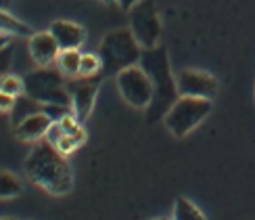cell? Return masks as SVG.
Returning <instances> with one entry per match:
<instances>
[{
	"instance_id": "obj_1",
	"label": "cell",
	"mask_w": 255,
	"mask_h": 220,
	"mask_svg": "<svg viewBox=\"0 0 255 220\" xmlns=\"http://www.w3.org/2000/svg\"><path fill=\"white\" fill-rule=\"evenodd\" d=\"M25 172L38 187L52 195H65L71 189V168L59 149L48 141H38L25 160Z\"/></svg>"
},
{
	"instance_id": "obj_2",
	"label": "cell",
	"mask_w": 255,
	"mask_h": 220,
	"mask_svg": "<svg viewBox=\"0 0 255 220\" xmlns=\"http://www.w3.org/2000/svg\"><path fill=\"white\" fill-rule=\"evenodd\" d=\"M153 82V101L146 107V120L148 122H157L165 118V113L169 107L178 101L180 92H178V84L172 76L169 69V59H167V50L163 46H153V48H142V57L138 63Z\"/></svg>"
},
{
	"instance_id": "obj_3",
	"label": "cell",
	"mask_w": 255,
	"mask_h": 220,
	"mask_svg": "<svg viewBox=\"0 0 255 220\" xmlns=\"http://www.w3.org/2000/svg\"><path fill=\"white\" fill-rule=\"evenodd\" d=\"M99 57L103 63V71L109 76H118L122 69L140 63L142 46L138 44L132 29H113L101 40Z\"/></svg>"
},
{
	"instance_id": "obj_4",
	"label": "cell",
	"mask_w": 255,
	"mask_h": 220,
	"mask_svg": "<svg viewBox=\"0 0 255 220\" xmlns=\"http://www.w3.org/2000/svg\"><path fill=\"white\" fill-rule=\"evenodd\" d=\"M23 82H25V94L34 97L42 105L59 103V105H69L71 107V94L67 88L65 76L61 73L59 67L50 69L46 65V67L34 69L23 78Z\"/></svg>"
},
{
	"instance_id": "obj_5",
	"label": "cell",
	"mask_w": 255,
	"mask_h": 220,
	"mask_svg": "<svg viewBox=\"0 0 255 220\" xmlns=\"http://www.w3.org/2000/svg\"><path fill=\"white\" fill-rule=\"evenodd\" d=\"M211 111V99L201 97H178V101L165 113V126L174 136H186L203 122Z\"/></svg>"
},
{
	"instance_id": "obj_6",
	"label": "cell",
	"mask_w": 255,
	"mask_h": 220,
	"mask_svg": "<svg viewBox=\"0 0 255 220\" xmlns=\"http://www.w3.org/2000/svg\"><path fill=\"white\" fill-rule=\"evenodd\" d=\"M130 29L142 48H153L159 44L161 21L153 0H140L130 8Z\"/></svg>"
},
{
	"instance_id": "obj_7",
	"label": "cell",
	"mask_w": 255,
	"mask_h": 220,
	"mask_svg": "<svg viewBox=\"0 0 255 220\" xmlns=\"http://www.w3.org/2000/svg\"><path fill=\"white\" fill-rule=\"evenodd\" d=\"M118 88L128 105L132 107H148L153 101V82L140 65H132L122 69L118 76Z\"/></svg>"
},
{
	"instance_id": "obj_8",
	"label": "cell",
	"mask_w": 255,
	"mask_h": 220,
	"mask_svg": "<svg viewBox=\"0 0 255 220\" xmlns=\"http://www.w3.org/2000/svg\"><path fill=\"white\" fill-rule=\"evenodd\" d=\"M180 97H201V99H214L218 92V80L205 71L184 69L176 78Z\"/></svg>"
},
{
	"instance_id": "obj_9",
	"label": "cell",
	"mask_w": 255,
	"mask_h": 220,
	"mask_svg": "<svg viewBox=\"0 0 255 220\" xmlns=\"http://www.w3.org/2000/svg\"><path fill=\"white\" fill-rule=\"evenodd\" d=\"M67 88L71 94L73 115L80 122L86 120L94 107V99H97V92H99V80H92V78L73 80V82H67Z\"/></svg>"
},
{
	"instance_id": "obj_10",
	"label": "cell",
	"mask_w": 255,
	"mask_h": 220,
	"mask_svg": "<svg viewBox=\"0 0 255 220\" xmlns=\"http://www.w3.org/2000/svg\"><path fill=\"white\" fill-rule=\"evenodd\" d=\"M29 55L34 59L40 67H46L50 63H55L57 57H59V44L55 36L50 34V31H38V34L29 36Z\"/></svg>"
},
{
	"instance_id": "obj_11",
	"label": "cell",
	"mask_w": 255,
	"mask_h": 220,
	"mask_svg": "<svg viewBox=\"0 0 255 220\" xmlns=\"http://www.w3.org/2000/svg\"><path fill=\"white\" fill-rule=\"evenodd\" d=\"M48 31L55 36L61 50L80 48L84 44V40H86V31H84V27L73 23V21H55Z\"/></svg>"
},
{
	"instance_id": "obj_12",
	"label": "cell",
	"mask_w": 255,
	"mask_h": 220,
	"mask_svg": "<svg viewBox=\"0 0 255 220\" xmlns=\"http://www.w3.org/2000/svg\"><path fill=\"white\" fill-rule=\"evenodd\" d=\"M52 120L48 118V115L44 111H38L34 115H29V118H25L21 124L15 126V132L21 141H29V143H38L46 136L48 128H50Z\"/></svg>"
},
{
	"instance_id": "obj_13",
	"label": "cell",
	"mask_w": 255,
	"mask_h": 220,
	"mask_svg": "<svg viewBox=\"0 0 255 220\" xmlns=\"http://www.w3.org/2000/svg\"><path fill=\"white\" fill-rule=\"evenodd\" d=\"M42 111V103L36 101L34 97H29V94H19V97L15 99V105H13V109H10V113H13V124H21L25 118H29V115H34Z\"/></svg>"
},
{
	"instance_id": "obj_14",
	"label": "cell",
	"mask_w": 255,
	"mask_h": 220,
	"mask_svg": "<svg viewBox=\"0 0 255 220\" xmlns=\"http://www.w3.org/2000/svg\"><path fill=\"white\" fill-rule=\"evenodd\" d=\"M80 63H82V52L78 48H67L61 50L57 57V67L65 78H76L80 76Z\"/></svg>"
},
{
	"instance_id": "obj_15",
	"label": "cell",
	"mask_w": 255,
	"mask_h": 220,
	"mask_svg": "<svg viewBox=\"0 0 255 220\" xmlns=\"http://www.w3.org/2000/svg\"><path fill=\"white\" fill-rule=\"evenodd\" d=\"M172 220H207V218L193 202H188L186 197H178L174 204Z\"/></svg>"
},
{
	"instance_id": "obj_16",
	"label": "cell",
	"mask_w": 255,
	"mask_h": 220,
	"mask_svg": "<svg viewBox=\"0 0 255 220\" xmlns=\"http://www.w3.org/2000/svg\"><path fill=\"white\" fill-rule=\"evenodd\" d=\"M0 31H4V34H17V36H34V31L27 23L23 21H19L17 17L8 15L6 10H0Z\"/></svg>"
},
{
	"instance_id": "obj_17",
	"label": "cell",
	"mask_w": 255,
	"mask_h": 220,
	"mask_svg": "<svg viewBox=\"0 0 255 220\" xmlns=\"http://www.w3.org/2000/svg\"><path fill=\"white\" fill-rule=\"evenodd\" d=\"M103 69V63L99 55H82V63H80V78H94L97 73Z\"/></svg>"
},
{
	"instance_id": "obj_18",
	"label": "cell",
	"mask_w": 255,
	"mask_h": 220,
	"mask_svg": "<svg viewBox=\"0 0 255 220\" xmlns=\"http://www.w3.org/2000/svg\"><path fill=\"white\" fill-rule=\"evenodd\" d=\"M21 193V183L13 174L0 172V199H8Z\"/></svg>"
},
{
	"instance_id": "obj_19",
	"label": "cell",
	"mask_w": 255,
	"mask_h": 220,
	"mask_svg": "<svg viewBox=\"0 0 255 220\" xmlns=\"http://www.w3.org/2000/svg\"><path fill=\"white\" fill-rule=\"evenodd\" d=\"M84 139H86V134H84V130L80 128L78 132H73V134H63L61 139L57 141V149L63 153V155H67V153H71L76 147H80L82 143H84Z\"/></svg>"
},
{
	"instance_id": "obj_20",
	"label": "cell",
	"mask_w": 255,
	"mask_h": 220,
	"mask_svg": "<svg viewBox=\"0 0 255 220\" xmlns=\"http://www.w3.org/2000/svg\"><path fill=\"white\" fill-rule=\"evenodd\" d=\"M0 90L17 99L19 94H23V92H25V82H23V78L6 76V73H4V76L0 78Z\"/></svg>"
},
{
	"instance_id": "obj_21",
	"label": "cell",
	"mask_w": 255,
	"mask_h": 220,
	"mask_svg": "<svg viewBox=\"0 0 255 220\" xmlns=\"http://www.w3.org/2000/svg\"><path fill=\"white\" fill-rule=\"evenodd\" d=\"M42 111H44L52 122H61L65 115L73 113V109L69 107V105H59V103H46V105H42Z\"/></svg>"
},
{
	"instance_id": "obj_22",
	"label": "cell",
	"mask_w": 255,
	"mask_h": 220,
	"mask_svg": "<svg viewBox=\"0 0 255 220\" xmlns=\"http://www.w3.org/2000/svg\"><path fill=\"white\" fill-rule=\"evenodd\" d=\"M10 63H13V48L8 44L4 48H0V76H4L10 69Z\"/></svg>"
},
{
	"instance_id": "obj_23",
	"label": "cell",
	"mask_w": 255,
	"mask_h": 220,
	"mask_svg": "<svg viewBox=\"0 0 255 220\" xmlns=\"http://www.w3.org/2000/svg\"><path fill=\"white\" fill-rule=\"evenodd\" d=\"M13 105H15V97H10V94L0 90V111H10Z\"/></svg>"
},
{
	"instance_id": "obj_24",
	"label": "cell",
	"mask_w": 255,
	"mask_h": 220,
	"mask_svg": "<svg viewBox=\"0 0 255 220\" xmlns=\"http://www.w3.org/2000/svg\"><path fill=\"white\" fill-rule=\"evenodd\" d=\"M115 2H118V4H120L124 10H130L132 6H136L138 2H140V0H115Z\"/></svg>"
},
{
	"instance_id": "obj_25",
	"label": "cell",
	"mask_w": 255,
	"mask_h": 220,
	"mask_svg": "<svg viewBox=\"0 0 255 220\" xmlns=\"http://www.w3.org/2000/svg\"><path fill=\"white\" fill-rule=\"evenodd\" d=\"M8 42H10V34H4V31H0V48L8 46Z\"/></svg>"
},
{
	"instance_id": "obj_26",
	"label": "cell",
	"mask_w": 255,
	"mask_h": 220,
	"mask_svg": "<svg viewBox=\"0 0 255 220\" xmlns=\"http://www.w3.org/2000/svg\"><path fill=\"white\" fill-rule=\"evenodd\" d=\"M10 6V0H0V10H6Z\"/></svg>"
},
{
	"instance_id": "obj_27",
	"label": "cell",
	"mask_w": 255,
	"mask_h": 220,
	"mask_svg": "<svg viewBox=\"0 0 255 220\" xmlns=\"http://www.w3.org/2000/svg\"><path fill=\"white\" fill-rule=\"evenodd\" d=\"M153 220H172V218H153Z\"/></svg>"
},
{
	"instance_id": "obj_28",
	"label": "cell",
	"mask_w": 255,
	"mask_h": 220,
	"mask_svg": "<svg viewBox=\"0 0 255 220\" xmlns=\"http://www.w3.org/2000/svg\"><path fill=\"white\" fill-rule=\"evenodd\" d=\"M103 2H113V0H103Z\"/></svg>"
},
{
	"instance_id": "obj_29",
	"label": "cell",
	"mask_w": 255,
	"mask_h": 220,
	"mask_svg": "<svg viewBox=\"0 0 255 220\" xmlns=\"http://www.w3.org/2000/svg\"><path fill=\"white\" fill-rule=\"evenodd\" d=\"M0 220H8V218H0Z\"/></svg>"
}]
</instances>
